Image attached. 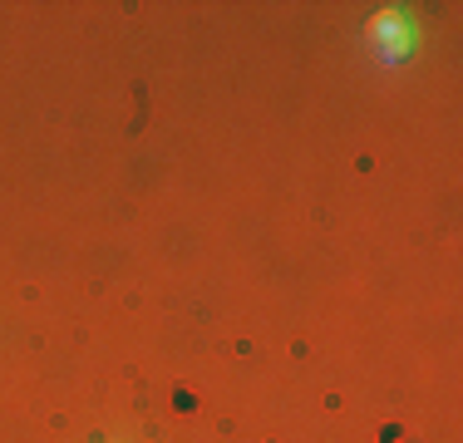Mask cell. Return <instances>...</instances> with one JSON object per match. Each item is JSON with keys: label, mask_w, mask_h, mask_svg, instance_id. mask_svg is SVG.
I'll use <instances>...</instances> for the list:
<instances>
[{"label": "cell", "mask_w": 463, "mask_h": 443, "mask_svg": "<svg viewBox=\"0 0 463 443\" xmlns=\"http://www.w3.org/2000/svg\"><path fill=\"white\" fill-rule=\"evenodd\" d=\"M370 35L384 44V54H404V20L394 15V10H384V15H374Z\"/></svg>", "instance_id": "1"}]
</instances>
